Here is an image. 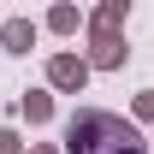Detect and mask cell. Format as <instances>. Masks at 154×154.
<instances>
[{"instance_id": "obj_1", "label": "cell", "mask_w": 154, "mask_h": 154, "mask_svg": "<svg viewBox=\"0 0 154 154\" xmlns=\"http://www.w3.org/2000/svg\"><path fill=\"white\" fill-rule=\"evenodd\" d=\"M71 154H142V142L125 119L83 113V119H71Z\"/></svg>"}, {"instance_id": "obj_2", "label": "cell", "mask_w": 154, "mask_h": 154, "mask_svg": "<svg viewBox=\"0 0 154 154\" xmlns=\"http://www.w3.org/2000/svg\"><path fill=\"white\" fill-rule=\"evenodd\" d=\"M54 77H59V83H77V77H83V65H71V59H59V65H54Z\"/></svg>"}]
</instances>
